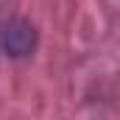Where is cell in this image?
<instances>
[{"label": "cell", "mask_w": 120, "mask_h": 120, "mask_svg": "<svg viewBox=\"0 0 120 120\" xmlns=\"http://www.w3.org/2000/svg\"><path fill=\"white\" fill-rule=\"evenodd\" d=\"M36 48V28L22 17H11L0 25V53L8 59H25Z\"/></svg>", "instance_id": "cell-1"}]
</instances>
